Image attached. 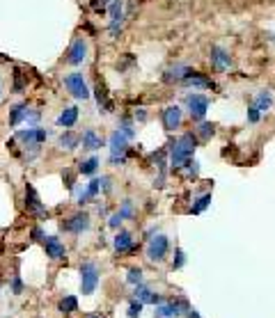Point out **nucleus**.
Masks as SVG:
<instances>
[{
  "label": "nucleus",
  "instance_id": "f257e3e1",
  "mask_svg": "<svg viewBox=\"0 0 275 318\" xmlns=\"http://www.w3.org/2000/svg\"><path fill=\"white\" fill-rule=\"evenodd\" d=\"M195 147H197V138H195V135H193V133H184V135H181V138L172 144V149H170V165H172V167H177V169L184 167V165L193 158Z\"/></svg>",
  "mask_w": 275,
  "mask_h": 318
},
{
  "label": "nucleus",
  "instance_id": "f03ea898",
  "mask_svg": "<svg viewBox=\"0 0 275 318\" xmlns=\"http://www.w3.org/2000/svg\"><path fill=\"white\" fill-rule=\"evenodd\" d=\"M96 286H99V266L85 261L80 266V291H83V295H92Z\"/></svg>",
  "mask_w": 275,
  "mask_h": 318
},
{
  "label": "nucleus",
  "instance_id": "7ed1b4c3",
  "mask_svg": "<svg viewBox=\"0 0 275 318\" xmlns=\"http://www.w3.org/2000/svg\"><path fill=\"white\" fill-rule=\"evenodd\" d=\"M108 147H110V163H124V156H126V149H129V138H126L122 131H115L110 135L108 140Z\"/></svg>",
  "mask_w": 275,
  "mask_h": 318
},
{
  "label": "nucleus",
  "instance_id": "20e7f679",
  "mask_svg": "<svg viewBox=\"0 0 275 318\" xmlns=\"http://www.w3.org/2000/svg\"><path fill=\"white\" fill-rule=\"evenodd\" d=\"M65 87L71 92L74 99H87V96H90L87 85H85V78H83V74H78V71H74V74L67 76V78H65Z\"/></svg>",
  "mask_w": 275,
  "mask_h": 318
},
{
  "label": "nucleus",
  "instance_id": "39448f33",
  "mask_svg": "<svg viewBox=\"0 0 275 318\" xmlns=\"http://www.w3.org/2000/svg\"><path fill=\"white\" fill-rule=\"evenodd\" d=\"M168 249H170L168 236L158 234L149 240V245H147V257H149L151 261H163V259L168 257Z\"/></svg>",
  "mask_w": 275,
  "mask_h": 318
},
{
  "label": "nucleus",
  "instance_id": "423d86ee",
  "mask_svg": "<svg viewBox=\"0 0 275 318\" xmlns=\"http://www.w3.org/2000/svg\"><path fill=\"white\" fill-rule=\"evenodd\" d=\"M186 108H188L190 117H195V119H202L209 110V99L204 94H188L186 96Z\"/></svg>",
  "mask_w": 275,
  "mask_h": 318
},
{
  "label": "nucleus",
  "instance_id": "0eeeda50",
  "mask_svg": "<svg viewBox=\"0 0 275 318\" xmlns=\"http://www.w3.org/2000/svg\"><path fill=\"white\" fill-rule=\"evenodd\" d=\"M62 229H65V231H71V234H83V231L90 229V215H87V213L71 215L69 220L62 222Z\"/></svg>",
  "mask_w": 275,
  "mask_h": 318
},
{
  "label": "nucleus",
  "instance_id": "6e6552de",
  "mask_svg": "<svg viewBox=\"0 0 275 318\" xmlns=\"http://www.w3.org/2000/svg\"><path fill=\"white\" fill-rule=\"evenodd\" d=\"M160 121H163L165 131H175L181 126V108L179 105H168V108L160 112Z\"/></svg>",
  "mask_w": 275,
  "mask_h": 318
},
{
  "label": "nucleus",
  "instance_id": "1a4fd4ad",
  "mask_svg": "<svg viewBox=\"0 0 275 318\" xmlns=\"http://www.w3.org/2000/svg\"><path fill=\"white\" fill-rule=\"evenodd\" d=\"M87 57V41L85 39H74V44L69 46V53H67V62L69 65H80V62Z\"/></svg>",
  "mask_w": 275,
  "mask_h": 318
},
{
  "label": "nucleus",
  "instance_id": "9d476101",
  "mask_svg": "<svg viewBox=\"0 0 275 318\" xmlns=\"http://www.w3.org/2000/svg\"><path fill=\"white\" fill-rule=\"evenodd\" d=\"M44 249H46V257L53 259V261L65 259V254H67L65 243H60V238H55V236H46V238H44Z\"/></svg>",
  "mask_w": 275,
  "mask_h": 318
},
{
  "label": "nucleus",
  "instance_id": "9b49d317",
  "mask_svg": "<svg viewBox=\"0 0 275 318\" xmlns=\"http://www.w3.org/2000/svg\"><path fill=\"white\" fill-rule=\"evenodd\" d=\"M188 309L190 307L184 302V300H179V302H170V304H160V307L156 309V318H177L184 311H188Z\"/></svg>",
  "mask_w": 275,
  "mask_h": 318
},
{
  "label": "nucleus",
  "instance_id": "f8f14e48",
  "mask_svg": "<svg viewBox=\"0 0 275 318\" xmlns=\"http://www.w3.org/2000/svg\"><path fill=\"white\" fill-rule=\"evenodd\" d=\"M184 85H186V87H193V90H213V87H215L213 80L206 78V76L200 74V71H193V74L184 80Z\"/></svg>",
  "mask_w": 275,
  "mask_h": 318
},
{
  "label": "nucleus",
  "instance_id": "ddd939ff",
  "mask_svg": "<svg viewBox=\"0 0 275 318\" xmlns=\"http://www.w3.org/2000/svg\"><path fill=\"white\" fill-rule=\"evenodd\" d=\"M211 65L215 67L218 71H227L232 67V57L225 48H220V46H213L211 48Z\"/></svg>",
  "mask_w": 275,
  "mask_h": 318
},
{
  "label": "nucleus",
  "instance_id": "4468645a",
  "mask_svg": "<svg viewBox=\"0 0 275 318\" xmlns=\"http://www.w3.org/2000/svg\"><path fill=\"white\" fill-rule=\"evenodd\" d=\"M122 19H124V5H122V0H113V5H110V32L117 35V30L122 28Z\"/></svg>",
  "mask_w": 275,
  "mask_h": 318
},
{
  "label": "nucleus",
  "instance_id": "2eb2a0df",
  "mask_svg": "<svg viewBox=\"0 0 275 318\" xmlns=\"http://www.w3.org/2000/svg\"><path fill=\"white\" fill-rule=\"evenodd\" d=\"M25 204H28V209H30L32 213H37V215H46V209L41 206V202H39V195H37V190L32 188L30 183L25 185Z\"/></svg>",
  "mask_w": 275,
  "mask_h": 318
},
{
  "label": "nucleus",
  "instance_id": "dca6fc26",
  "mask_svg": "<svg viewBox=\"0 0 275 318\" xmlns=\"http://www.w3.org/2000/svg\"><path fill=\"white\" fill-rule=\"evenodd\" d=\"M135 300H140L142 304H160V295L154 293L151 288H147L145 284L135 286Z\"/></svg>",
  "mask_w": 275,
  "mask_h": 318
},
{
  "label": "nucleus",
  "instance_id": "f3484780",
  "mask_svg": "<svg viewBox=\"0 0 275 318\" xmlns=\"http://www.w3.org/2000/svg\"><path fill=\"white\" fill-rule=\"evenodd\" d=\"M190 74H193V69H190V67L179 65V67H172V69L165 71V74H163V80H165V83H172V80H181V83H184V80L188 78Z\"/></svg>",
  "mask_w": 275,
  "mask_h": 318
},
{
  "label": "nucleus",
  "instance_id": "a211bd4d",
  "mask_svg": "<svg viewBox=\"0 0 275 318\" xmlns=\"http://www.w3.org/2000/svg\"><path fill=\"white\" fill-rule=\"evenodd\" d=\"M80 142H83V149H90V151L101 149V147H103V140L94 133V129H87L85 133H83V138H80Z\"/></svg>",
  "mask_w": 275,
  "mask_h": 318
},
{
  "label": "nucleus",
  "instance_id": "6ab92c4d",
  "mask_svg": "<svg viewBox=\"0 0 275 318\" xmlns=\"http://www.w3.org/2000/svg\"><path fill=\"white\" fill-rule=\"evenodd\" d=\"M99 190H101V179H92L90 183H87V188H85V193H80V197H78V204L83 206V204H90L92 199L99 195Z\"/></svg>",
  "mask_w": 275,
  "mask_h": 318
},
{
  "label": "nucleus",
  "instance_id": "aec40b11",
  "mask_svg": "<svg viewBox=\"0 0 275 318\" xmlns=\"http://www.w3.org/2000/svg\"><path fill=\"white\" fill-rule=\"evenodd\" d=\"M76 121H78V108H65L62 114L58 117V124L65 126V129H71Z\"/></svg>",
  "mask_w": 275,
  "mask_h": 318
},
{
  "label": "nucleus",
  "instance_id": "412c9836",
  "mask_svg": "<svg viewBox=\"0 0 275 318\" xmlns=\"http://www.w3.org/2000/svg\"><path fill=\"white\" fill-rule=\"evenodd\" d=\"M113 245H115L117 252H126V249H133V238H131L129 231H120L113 240Z\"/></svg>",
  "mask_w": 275,
  "mask_h": 318
},
{
  "label": "nucleus",
  "instance_id": "4be33fe9",
  "mask_svg": "<svg viewBox=\"0 0 275 318\" xmlns=\"http://www.w3.org/2000/svg\"><path fill=\"white\" fill-rule=\"evenodd\" d=\"M25 117H28V105H23V103L14 105V108L10 110V126H19Z\"/></svg>",
  "mask_w": 275,
  "mask_h": 318
},
{
  "label": "nucleus",
  "instance_id": "5701e85b",
  "mask_svg": "<svg viewBox=\"0 0 275 318\" xmlns=\"http://www.w3.org/2000/svg\"><path fill=\"white\" fill-rule=\"evenodd\" d=\"M80 144V138L76 133H71V131H67V133H62L60 135V147L62 149H67V151H74L76 147Z\"/></svg>",
  "mask_w": 275,
  "mask_h": 318
},
{
  "label": "nucleus",
  "instance_id": "b1692460",
  "mask_svg": "<svg viewBox=\"0 0 275 318\" xmlns=\"http://www.w3.org/2000/svg\"><path fill=\"white\" fill-rule=\"evenodd\" d=\"M255 105H257V110H259V112H266V110L273 105V94H270L268 90H261L259 96L255 99Z\"/></svg>",
  "mask_w": 275,
  "mask_h": 318
},
{
  "label": "nucleus",
  "instance_id": "393cba45",
  "mask_svg": "<svg viewBox=\"0 0 275 318\" xmlns=\"http://www.w3.org/2000/svg\"><path fill=\"white\" fill-rule=\"evenodd\" d=\"M96 167H99V158H96V156H92V158L83 160V163L78 165V172H80V174H94Z\"/></svg>",
  "mask_w": 275,
  "mask_h": 318
},
{
  "label": "nucleus",
  "instance_id": "a878e982",
  "mask_svg": "<svg viewBox=\"0 0 275 318\" xmlns=\"http://www.w3.org/2000/svg\"><path fill=\"white\" fill-rule=\"evenodd\" d=\"M76 309H78V300H76L74 295H67V298L60 302V311L62 313H74Z\"/></svg>",
  "mask_w": 275,
  "mask_h": 318
},
{
  "label": "nucleus",
  "instance_id": "bb28decb",
  "mask_svg": "<svg viewBox=\"0 0 275 318\" xmlns=\"http://www.w3.org/2000/svg\"><path fill=\"white\" fill-rule=\"evenodd\" d=\"M117 215H120V220L133 218V202H131V199H124L122 206H120V211H117Z\"/></svg>",
  "mask_w": 275,
  "mask_h": 318
},
{
  "label": "nucleus",
  "instance_id": "cd10ccee",
  "mask_svg": "<svg viewBox=\"0 0 275 318\" xmlns=\"http://www.w3.org/2000/svg\"><path fill=\"white\" fill-rule=\"evenodd\" d=\"M213 133H215V126H213V124H209V121H202L200 129H197V135H200V140H209V138H213Z\"/></svg>",
  "mask_w": 275,
  "mask_h": 318
},
{
  "label": "nucleus",
  "instance_id": "c85d7f7f",
  "mask_svg": "<svg viewBox=\"0 0 275 318\" xmlns=\"http://www.w3.org/2000/svg\"><path fill=\"white\" fill-rule=\"evenodd\" d=\"M209 204H211V195H202V197L197 199L195 204H193V209H190V213H195V215H197V213H202V211H204Z\"/></svg>",
  "mask_w": 275,
  "mask_h": 318
},
{
  "label": "nucleus",
  "instance_id": "c756f323",
  "mask_svg": "<svg viewBox=\"0 0 275 318\" xmlns=\"http://www.w3.org/2000/svg\"><path fill=\"white\" fill-rule=\"evenodd\" d=\"M126 282L133 284V286L142 284V270H140V268H131L129 273H126Z\"/></svg>",
  "mask_w": 275,
  "mask_h": 318
},
{
  "label": "nucleus",
  "instance_id": "7c9ffc66",
  "mask_svg": "<svg viewBox=\"0 0 275 318\" xmlns=\"http://www.w3.org/2000/svg\"><path fill=\"white\" fill-rule=\"evenodd\" d=\"M120 131H122V133H124L126 135V138H133V135H135V131H133V124H131V119H129V117H122V124H120Z\"/></svg>",
  "mask_w": 275,
  "mask_h": 318
},
{
  "label": "nucleus",
  "instance_id": "2f4dec72",
  "mask_svg": "<svg viewBox=\"0 0 275 318\" xmlns=\"http://www.w3.org/2000/svg\"><path fill=\"white\" fill-rule=\"evenodd\" d=\"M140 313H142V302H140V300H135V302H131L129 313H126V316H129V318H140Z\"/></svg>",
  "mask_w": 275,
  "mask_h": 318
},
{
  "label": "nucleus",
  "instance_id": "473e14b6",
  "mask_svg": "<svg viewBox=\"0 0 275 318\" xmlns=\"http://www.w3.org/2000/svg\"><path fill=\"white\" fill-rule=\"evenodd\" d=\"M259 117H261V112L257 110V105H250V108H248V121H250V124H257Z\"/></svg>",
  "mask_w": 275,
  "mask_h": 318
},
{
  "label": "nucleus",
  "instance_id": "72a5a7b5",
  "mask_svg": "<svg viewBox=\"0 0 275 318\" xmlns=\"http://www.w3.org/2000/svg\"><path fill=\"white\" fill-rule=\"evenodd\" d=\"M184 264H186V254H184V249H177V259H175V264H172V268H181Z\"/></svg>",
  "mask_w": 275,
  "mask_h": 318
},
{
  "label": "nucleus",
  "instance_id": "f704fd0d",
  "mask_svg": "<svg viewBox=\"0 0 275 318\" xmlns=\"http://www.w3.org/2000/svg\"><path fill=\"white\" fill-rule=\"evenodd\" d=\"M12 291H14V295H19L21 291H23V284H21V277H19V275H16L14 282H12Z\"/></svg>",
  "mask_w": 275,
  "mask_h": 318
},
{
  "label": "nucleus",
  "instance_id": "c9c22d12",
  "mask_svg": "<svg viewBox=\"0 0 275 318\" xmlns=\"http://www.w3.org/2000/svg\"><path fill=\"white\" fill-rule=\"evenodd\" d=\"M14 80H16V83H14V90H16V92H23V80H21V71H16V74H14Z\"/></svg>",
  "mask_w": 275,
  "mask_h": 318
},
{
  "label": "nucleus",
  "instance_id": "e433bc0d",
  "mask_svg": "<svg viewBox=\"0 0 275 318\" xmlns=\"http://www.w3.org/2000/svg\"><path fill=\"white\" fill-rule=\"evenodd\" d=\"M120 222H122V220H120V215H110V220H108V227H113V229H117V227H120Z\"/></svg>",
  "mask_w": 275,
  "mask_h": 318
},
{
  "label": "nucleus",
  "instance_id": "4c0bfd02",
  "mask_svg": "<svg viewBox=\"0 0 275 318\" xmlns=\"http://www.w3.org/2000/svg\"><path fill=\"white\" fill-rule=\"evenodd\" d=\"M32 240H44V231L41 229H32Z\"/></svg>",
  "mask_w": 275,
  "mask_h": 318
},
{
  "label": "nucleus",
  "instance_id": "58836bf2",
  "mask_svg": "<svg viewBox=\"0 0 275 318\" xmlns=\"http://www.w3.org/2000/svg\"><path fill=\"white\" fill-rule=\"evenodd\" d=\"M135 119H138V121H145L147 119V112H145V110H138V112H135Z\"/></svg>",
  "mask_w": 275,
  "mask_h": 318
},
{
  "label": "nucleus",
  "instance_id": "ea45409f",
  "mask_svg": "<svg viewBox=\"0 0 275 318\" xmlns=\"http://www.w3.org/2000/svg\"><path fill=\"white\" fill-rule=\"evenodd\" d=\"M186 318H200V313H197L195 309H188V311H186Z\"/></svg>",
  "mask_w": 275,
  "mask_h": 318
},
{
  "label": "nucleus",
  "instance_id": "a19ab883",
  "mask_svg": "<svg viewBox=\"0 0 275 318\" xmlns=\"http://www.w3.org/2000/svg\"><path fill=\"white\" fill-rule=\"evenodd\" d=\"M0 96H3V83H0Z\"/></svg>",
  "mask_w": 275,
  "mask_h": 318
},
{
  "label": "nucleus",
  "instance_id": "79ce46f5",
  "mask_svg": "<svg viewBox=\"0 0 275 318\" xmlns=\"http://www.w3.org/2000/svg\"><path fill=\"white\" fill-rule=\"evenodd\" d=\"M87 318H101V316H94V313H92V316H87Z\"/></svg>",
  "mask_w": 275,
  "mask_h": 318
}]
</instances>
